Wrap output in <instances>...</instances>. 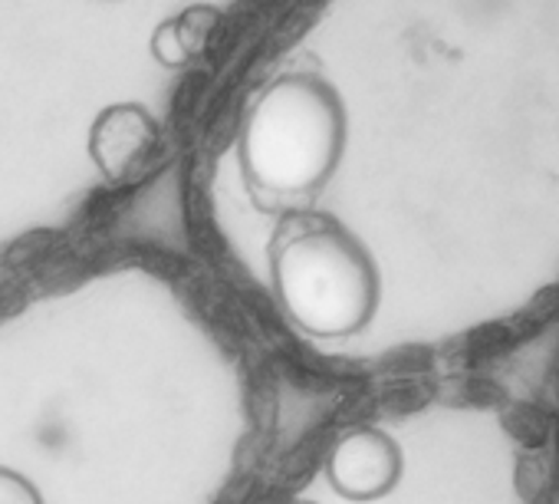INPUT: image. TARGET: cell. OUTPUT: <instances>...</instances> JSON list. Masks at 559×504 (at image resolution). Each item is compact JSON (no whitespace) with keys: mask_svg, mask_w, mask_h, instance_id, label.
<instances>
[{"mask_svg":"<svg viewBox=\"0 0 559 504\" xmlns=\"http://www.w3.org/2000/svg\"><path fill=\"white\" fill-rule=\"evenodd\" d=\"M270 284L287 320L313 340L362 333L382 297L369 247L330 214H287L270 244Z\"/></svg>","mask_w":559,"mask_h":504,"instance_id":"1","label":"cell"},{"mask_svg":"<svg viewBox=\"0 0 559 504\" xmlns=\"http://www.w3.org/2000/svg\"><path fill=\"white\" fill-rule=\"evenodd\" d=\"M346 152L340 93L313 73L273 80L247 109L237 142L240 172L257 198L317 195Z\"/></svg>","mask_w":559,"mask_h":504,"instance_id":"2","label":"cell"},{"mask_svg":"<svg viewBox=\"0 0 559 504\" xmlns=\"http://www.w3.org/2000/svg\"><path fill=\"white\" fill-rule=\"evenodd\" d=\"M402 448L382 429H353L336 438L326 458V478L346 501H379L402 481Z\"/></svg>","mask_w":559,"mask_h":504,"instance_id":"3","label":"cell"},{"mask_svg":"<svg viewBox=\"0 0 559 504\" xmlns=\"http://www.w3.org/2000/svg\"><path fill=\"white\" fill-rule=\"evenodd\" d=\"M158 139H162L158 122L142 103H112L93 119L90 159L106 178L122 181L142 172Z\"/></svg>","mask_w":559,"mask_h":504,"instance_id":"4","label":"cell"},{"mask_svg":"<svg viewBox=\"0 0 559 504\" xmlns=\"http://www.w3.org/2000/svg\"><path fill=\"white\" fill-rule=\"evenodd\" d=\"M224 14L211 4H191L185 11H178L175 17L162 21L152 31V57L168 67V70H181L194 60L204 57V50L211 47L214 31L221 27Z\"/></svg>","mask_w":559,"mask_h":504,"instance_id":"5","label":"cell"},{"mask_svg":"<svg viewBox=\"0 0 559 504\" xmlns=\"http://www.w3.org/2000/svg\"><path fill=\"white\" fill-rule=\"evenodd\" d=\"M0 504H44V497L27 474L0 465Z\"/></svg>","mask_w":559,"mask_h":504,"instance_id":"6","label":"cell"},{"mask_svg":"<svg viewBox=\"0 0 559 504\" xmlns=\"http://www.w3.org/2000/svg\"><path fill=\"white\" fill-rule=\"evenodd\" d=\"M294 504H317V501H294Z\"/></svg>","mask_w":559,"mask_h":504,"instance_id":"7","label":"cell"}]
</instances>
